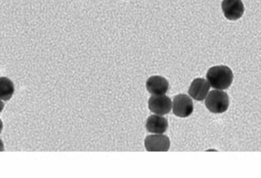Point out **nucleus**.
<instances>
[{
  "label": "nucleus",
  "instance_id": "obj_1",
  "mask_svg": "<svg viewBox=\"0 0 261 178\" xmlns=\"http://www.w3.org/2000/svg\"><path fill=\"white\" fill-rule=\"evenodd\" d=\"M206 78L210 86L218 90H225L231 86L234 76L229 67L216 66L208 70Z\"/></svg>",
  "mask_w": 261,
  "mask_h": 178
},
{
  "label": "nucleus",
  "instance_id": "obj_5",
  "mask_svg": "<svg viewBox=\"0 0 261 178\" xmlns=\"http://www.w3.org/2000/svg\"><path fill=\"white\" fill-rule=\"evenodd\" d=\"M144 146L148 152H167L170 147V139L164 134H153L146 137Z\"/></svg>",
  "mask_w": 261,
  "mask_h": 178
},
{
  "label": "nucleus",
  "instance_id": "obj_8",
  "mask_svg": "<svg viewBox=\"0 0 261 178\" xmlns=\"http://www.w3.org/2000/svg\"><path fill=\"white\" fill-rule=\"evenodd\" d=\"M146 88L152 95H165L169 89V82L162 76H153L147 79Z\"/></svg>",
  "mask_w": 261,
  "mask_h": 178
},
{
  "label": "nucleus",
  "instance_id": "obj_4",
  "mask_svg": "<svg viewBox=\"0 0 261 178\" xmlns=\"http://www.w3.org/2000/svg\"><path fill=\"white\" fill-rule=\"evenodd\" d=\"M148 108L154 114L164 116L171 110V99L165 95H152L149 98Z\"/></svg>",
  "mask_w": 261,
  "mask_h": 178
},
{
  "label": "nucleus",
  "instance_id": "obj_9",
  "mask_svg": "<svg viewBox=\"0 0 261 178\" xmlns=\"http://www.w3.org/2000/svg\"><path fill=\"white\" fill-rule=\"evenodd\" d=\"M146 128L153 134H163L168 128V121L162 115H152L147 118Z\"/></svg>",
  "mask_w": 261,
  "mask_h": 178
},
{
  "label": "nucleus",
  "instance_id": "obj_7",
  "mask_svg": "<svg viewBox=\"0 0 261 178\" xmlns=\"http://www.w3.org/2000/svg\"><path fill=\"white\" fill-rule=\"evenodd\" d=\"M210 85L208 81L201 78L194 79L189 88V95L196 101L205 99L210 92Z\"/></svg>",
  "mask_w": 261,
  "mask_h": 178
},
{
  "label": "nucleus",
  "instance_id": "obj_13",
  "mask_svg": "<svg viewBox=\"0 0 261 178\" xmlns=\"http://www.w3.org/2000/svg\"><path fill=\"white\" fill-rule=\"evenodd\" d=\"M3 121H2L1 119H0V133H2V130H3Z\"/></svg>",
  "mask_w": 261,
  "mask_h": 178
},
{
  "label": "nucleus",
  "instance_id": "obj_3",
  "mask_svg": "<svg viewBox=\"0 0 261 178\" xmlns=\"http://www.w3.org/2000/svg\"><path fill=\"white\" fill-rule=\"evenodd\" d=\"M173 113L178 117H188L193 112V103L187 95H178L172 102Z\"/></svg>",
  "mask_w": 261,
  "mask_h": 178
},
{
  "label": "nucleus",
  "instance_id": "obj_6",
  "mask_svg": "<svg viewBox=\"0 0 261 178\" xmlns=\"http://www.w3.org/2000/svg\"><path fill=\"white\" fill-rule=\"evenodd\" d=\"M222 9L225 18L231 21L242 18L245 12V6L242 0H223Z\"/></svg>",
  "mask_w": 261,
  "mask_h": 178
},
{
  "label": "nucleus",
  "instance_id": "obj_12",
  "mask_svg": "<svg viewBox=\"0 0 261 178\" xmlns=\"http://www.w3.org/2000/svg\"><path fill=\"white\" fill-rule=\"evenodd\" d=\"M3 109H4V103L0 99V113L3 111Z\"/></svg>",
  "mask_w": 261,
  "mask_h": 178
},
{
  "label": "nucleus",
  "instance_id": "obj_11",
  "mask_svg": "<svg viewBox=\"0 0 261 178\" xmlns=\"http://www.w3.org/2000/svg\"><path fill=\"white\" fill-rule=\"evenodd\" d=\"M4 151V144H3V141L0 139V152Z\"/></svg>",
  "mask_w": 261,
  "mask_h": 178
},
{
  "label": "nucleus",
  "instance_id": "obj_10",
  "mask_svg": "<svg viewBox=\"0 0 261 178\" xmlns=\"http://www.w3.org/2000/svg\"><path fill=\"white\" fill-rule=\"evenodd\" d=\"M15 92L13 82L6 77H0V99L9 101Z\"/></svg>",
  "mask_w": 261,
  "mask_h": 178
},
{
  "label": "nucleus",
  "instance_id": "obj_2",
  "mask_svg": "<svg viewBox=\"0 0 261 178\" xmlns=\"http://www.w3.org/2000/svg\"><path fill=\"white\" fill-rule=\"evenodd\" d=\"M205 106L213 113H222L229 107L228 94L222 90H213L205 98Z\"/></svg>",
  "mask_w": 261,
  "mask_h": 178
}]
</instances>
